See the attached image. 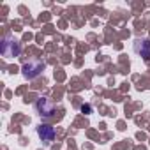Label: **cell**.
I'll return each mask as SVG.
<instances>
[{"label":"cell","instance_id":"obj_1","mask_svg":"<svg viewBox=\"0 0 150 150\" xmlns=\"http://www.w3.org/2000/svg\"><path fill=\"white\" fill-rule=\"evenodd\" d=\"M21 51V42L13 37V35H6L2 39V55L6 58H13V57H18Z\"/></svg>","mask_w":150,"mask_h":150},{"label":"cell","instance_id":"obj_2","mask_svg":"<svg viewBox=\"0 0 150 150\" xmlns=\"http://www.w3.org/2000/svg\"><path fill=\"white\" fill-rule=\"evenodd\" d=\"M44 67H46V64L42 60H28V62L23 64L21 72H23V76L27 80H34V78L41 76V72L44 71Z\"/></svg>","mask_w":150,"mask_h":150},{"label":"cell","instance_id":"obj_3","mask_svg":"<svg viewBox=\"0 0 150 150\" xmlns=\"http://www.w3.org/2000/svg\"><path fill=\"white\" fill-rule=\"evenodd\" d=\"M34 108H35V111H37L42 118H50V117H53V115H55V110H57V106H55L50 99H46V97L37 99L35 104H34Z\"/></svg>","mask_w":150,"mask_h":150},{"label":"cell","instance_id":"obj_4","mask_svg":"<svg viewBox=\"0 0 150 150\" xmlns=\"http://www.w3.org/2000/svg\"><path fill=\"white\" fill-rule=\"evenodd\" d=\"M37 134H39V138H41L46 145H50V143L55 139L57 131H55V127H51V125H48V124H39V125H37Z\"/></svg>","mask_w":150,"mask_h":150},{"label":"cell","instance_id":"obj_5","mask_svg":"<svg viewBox=\"0 0 150 150\" xmlns=\"http://www.w3.org/2000/svg\"><path fill=\"white\" fill-rule=\"evenodd\" d=\"M134 51L143 60H150V41L148 39H136L134 41Z\"/></svg>","mask_w":150,"mask_h":150},{"label":"cell","instance_id":"obj_6","mask_svg":"<svg viewBox=\"0 0 150 150\" xmlns=\"http://www.w3.org/2000/svg\"><path fill=\"white\" fill-rule=\"evenodd\" d=\"M81 110H83V111H90L92 108H90V106H85V104H83V106H81Z\"/></svg>","mask_w":150,"mask_h":150}]
</instances>
